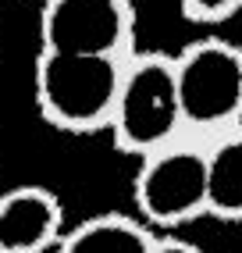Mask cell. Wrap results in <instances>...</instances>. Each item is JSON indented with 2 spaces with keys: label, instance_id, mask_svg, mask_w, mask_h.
<instances>
[{
  "label": "cell",
  "instance_id": "cell-1",
  "mask_svg": "<svg viewBox=\"0 0 242 253\" xmlns=\"http://www.w3.org/2000/svg\"><path fill=\"white\" fill-rule=\"evenodd\" d=\"M125 72V57L72 54V50H36L32 96L46 125L75 136L107 132L114 100Z\"/></svg>",
  "mask_w": 242,
  "mask_h": 253
},
{
  "label": "cell",
  "instance_id": "cell-5",
  "mask_svg": "<svg viewBox=\"0 0 242 253\" xmlns=\"http://www.w3.org/2000/svg\"><path fill=\"white\" fill-rule=\"evenodd\" d=\"M40 46L128 57L135 50L132 0H40Z\"/></svg>",
  "mask_w": 242,
  "mask_h": 253
},
{
  "label": "cell",
  "instance_id": "cell-4",
  "mask_svg": "<svg viewBox=\"0 0 242 253\" xmlns=\"http://www.w3.org/2000/svg\"><path fill=\"white\" fill-rule=\"evenodd\" d=\"M178 100L185 128L206 139L242 125V46L221 36H203L175 54Z\"/></svg>",
  "mask_w": 242,
  "mask_h": 253
},
{
  "label": "cell",
  "instance_id": "cell-3",
  "mask_svg": "<svg viewBox=\"0 0 242 253\" xmlns=\"http://www.w3.org/2000/svg\"><path fill=\"white\" fill-rule=\"evenodd\" d=\"M132 204L135 217L153 232H178L206 217V143L178 136L139 157Z\"/></svg>",
  "mask_w": 242,
  "mask_h": 253
},
{
  "label": "cell",
  "instance_id": "cell-7",
  "mask_svg": "<svg viewBox=\"0 0 242 253\" xmlns=\"http://www.w3.org/2000/svg\"><path fill=\"white\" fill-rule=\"evenodd\" d=\"M206 217L242 221V125L206 136Z\"/></svg>",
  "mask_w": 242,
  "mask_h": 253
},
{
  "label": "cell",
  "instance_id": "cell-11",
  "mask_svg": "<svg viewBox=\"0 0 242 253\" xmlns=\"http://www.w3.org/2000/svg\"><path fill=\"white\" fill-rule=\"evenodd\" d=\"M36 4H40V0H36Z\"/></svg>",
  "mask_w": 242,
  "mask_h": 253
},
{
  "label": "cell",
  "instance_id": "cell-6",
  "mask_svg": "<svg viewBox=\"0 0 242 253\" xmlns=\"http://www.w3.org/2000/svg\"><path fill=\"white\" fill-rule=\"evenodd\" d=\"M64 204L46 185L0 193V253H54L64 239Z\"/></svg>",
  "mask_w": 242,
  "mask_h": 253
},
{
  "label": "cell",
  "instance_id": "cell-8",
  "mask_svg": "<svg viewBox=\"0 0 242 253\" xmlns=\"http://www.w3.org/2000/svg\"><path fill=\"white\" fill-rule=\"evenodd\" d=\"M153 235L135 214H93L68 228L54 253H150Z\"/></svg>",
  "mask_w": 242,
  "mask_h": 253
},
{
  "label": "cell",
  "instance_id": "cell-9",
  "mask_svg": "<svg viewBox=\"0 0 242 253\" xmlns=\"http://www.w3.org/2000/svg\"><path fill=\"white\" fill-rule=\"evenodd\" d=\"M182 14L189 22L200 25H214V22H228L235 11H242V0H178Z\"/></svg>",
  "mask_w": 242,
  "mask_h": 253
},
{
  "label": "cell",
  "instance_id": "cell-2",
  "mask_svg": "<svg viewBox=\"0 0 242 253\" xmlns=\"http://www.w3.org/2000/svg\"><path fill=\"white\" fill-rule=\"evenodd\" d=\"M107 136L114 139L121 154L135 161L178 136H193L185 128V114L178 100L175 54L132 50L125 57Z\"/></svg>",
  "mask_w": 242,
  "mask_h": 253
},
{
  "label": "cell",
  "instance_id": "cell-10",
  "mask_svg": "<svg viewBox=\"0 0 242 253\" xmlns=\"http://www.w3.org/2000/svg\"><path fill=\"white\" fill-rule=\"evenodd\" d=\"M150 253H203V250L196 243L182 239V235H175V232H157V235H153Z\"/></svg>",
  "mask_w": 242,
  "mask_h": 253
}]
</instances>
